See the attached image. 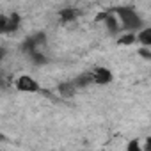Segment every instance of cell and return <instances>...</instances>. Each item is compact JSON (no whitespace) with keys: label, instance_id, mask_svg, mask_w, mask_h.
I'll return each mask as SVG.
<instances>
[{"label":"cell","instance_id":"5","mask_svg":"<svg viewBox=\"0 0 151 151\" xmlns=\"http://www.w3.org/2000/svg\"><path fill=\"white\" fill-rule=\"evenodd\" d=\"M98 22H103L105 23V27H107V30L110 32V34H117L119 32V20H117V16L114 14V13H101L98 18H96Z\"/></svg>","mask_w":151,"mask_h":151},{"label":"cell","instance_id":"8","mask_svg":"<svg viewBox=\"0 0 151 151\" xmlns=\"http://www.w3.org/2000/svg\"><path fill=\"white\" fill-rule=\"evenodd\" d=\"M80 16V11L78 9H75V7H66L62 11H59V20L62 23H68V22H73V20H77Z\"/></svg>","mask_w":151,"mask_h":151},{"label":"cell","instance_id":"12","mask_svg":"<svg viewBox=\"0 0 151 151\" xmlns=\"http://www.w3.org/2000/svg\"><path fill=\"white\" fill-rule=\"evenodd\" d=\"M126 151H144V147H142V140H139V139H132V140L126 144Z\"/></svg>","mask_w":151,"mask_h":151},{"label":"cell","instance_id":"4","mask_svg":"<svg viewBox=\"0 0 151 151\" xmlns=\"http://www.w3.org/2000/svg\"><path fill=\"white\" fill-rule=\"evenodd\" d=\"M91 71H93V82H94V86H109L114 80L112 71L109 68H105V66H98V68H94Z\"/></svg>","mask_w":151,"mask_h":151},{"label":"cell","instance_id":"1","mask_svg":"<svg viewBox=\"0 0 151 151\" xmlns=\"http://www.w3.org/2000/svg\"><path fill=\"white\" fill-rule=\"evenodd\" d=\"M112 13L117 16L121 27L128 32V34H139L142 29H144V22L140 18V14L130 7V6H116L112 9Z\"/></svg>","mask_w":151,"mask_h":151},{"label":"cell","instance_id":"11","mask_svg":"<svg viewBox=\"0 0 151 151\" xmlns=\"http://www.w3.org/2000/svg\"><path fill=\"white\" fill-rule=\"evenodd\" d=\"M133 43H137V34H124V36H121L117 39V45H121V46L133 45Z\"/></svg>","mask_w":151,"mask_h":151},{"label":"cell","instance_id":"3","mask_svg":"<svg viewBox=\"0 0 151 151\" xmlns=\"http://www.w3.org/2000/svg\"><path fill=\"white\" fill-rule=\"evenodd\" d=\"M22 23V16L18 13H11V14H0V32L2 34H9L18 30Z\"/></svg>","mask_w":151,"mask_h":151},{"label":"cell","instance_id":"7","mask_svg":"<svg viewBox=\"0 0 151 151\" xmlns=\"http://www.w3.org/2000/svg\"><path fill=\"white\" fill-rule=\"evenodd\" d=\"M71 82L75 84V87H77V89H82V87L93 86V84H94V82H93V71H82V73L77 75V77H75Z\"/></svg>","mask_w":151,"mask_h":151},{"label":"cell","instance_id":"9","mask_svg":"<svg viewBox=\"0 0 151 151\" xmlns=\"http://www.w3.org/2000/svg\"><path fill=\"white\" fill-rule=\"evenodd\" d=\"M137 43H140L142 46H149L151 48V27H144L137 34Z\"/></svg>","mask_w":151,"mask_h":151},{"label":"cell","instance_id":"6","mask_svg":"<svg viewBox=\"0 0 151 151\" xmlns=\"http://www.w3.org/2000/svg\"><path fill=\"white\" fill-rule=\"evenodd\" d=\"M45 39H46V36H45L43 32H37V34H34V36H30V37L25 39L23 50L29 52V53H34V52L37 50V46H39L41 43H45Z\"/></svg>","mask_w":151,"mask_h":151},{"label":"cell","instance_id":"13","mask_svg":"<svg viewBox=\"0 0 151 151\" xmlns=\"http://www.w3.org/2000/svg\"><path fill=\"white\" fill-rule=\"evenodd\" d=\"M142 147H144V151H151V137H146V139H144Z\"/></svg>","mask_w":151,"mask_h":151},{"label":"cell","instance_id":"2","mask_svg":"<svg viewBox=\"0 0 151 151\" xmlns=\"http://www.w3.org/2000/svg\"><path fill=\"white\" fill-rule=\"evenodd\" d=\"M14 87H16V91L29 93V94H34V93H39L41 91L39 82L34 77H30V75H20V77L14 80Z\"/></svg>","mask_w":151,"mask_h":151},{"label":"cell","instance_id":"10","mask_svg":"<svg viewBox=\"0 0 151 151\" xmlns=\"http://www.w3.org/2000/svg\"><path fill=\"white\" fill-rule=\"evenodd\" d=\"M59 91H60V94L62 96H73L75 94V91H77V87H75V84L73 82H64V84H60L59 86Z\"/></svg>","mask_w":151,"mask_h":151}]
</instances>
